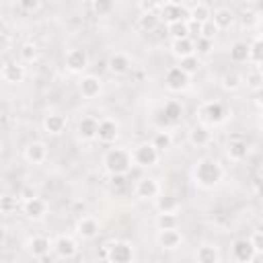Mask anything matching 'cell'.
I'll list each match as a JSON object with an SVG mask.
<instances>
[{
	"label": "cell",
	"mask_w": 263,
	"mask_h": 263,
	"mask_svg": "<svg viewBox=\"0 0 263 263\" xmlns=\"http://www.w3.org/2000/svg\"><path fill=\"white\" fill-rule=\"evenodd\" d=\"M18 55H21V60H23L25 64H33V62L39 58V47H37L33 41H25V43L21 45V49H18Z\"/></svg>",
	"instance_id": "obj_37"
},
{
	"label": "cell",
	"mask_w": 263,
	"mask_h": 263,
	"mask_svg": "<svg viewBox=\"0 0 263 263\" xmlns=\"http://www.w3.org/2000/svg\"><path fill=\"white\" fill-rule=\"evenodd\" d=\"M210 142H212V132H210L208 125L197 123V125L191 127V132H189V144L191 146L201 148V146H208Z\"/></svg>",
	"instance_id": "obj_25"
},
{
	"label": "cell",
	"mask_w": 263,
	"mask_h": 263,
	"mask_svg": "<svg viewBox=\"0 0 263 263\" xmlns=\"http://www.w3.org/2000/svg\"><path fill=\"white\" fill-rule=\"evenodd\" d=\"M245 82H247V86H249L253 92L261 90V86H263V76H261V70H259V68L249 70V72H247V76H245Z\"/></svg>",
	"instance_id": "obj_39"
},
{
	"label": "cell",
	"mask_w": 263,
	"mask_h": 263,
	"mask_svg": "<svg viewBox=\"0 0 263 263\" xmlns=\"http://www.w3.org/2000/svg\"><path fill=\"white\" fill-rule=\"evenodd\" d=\"M195 115H197L199 123H203L208 127H216V125H222L226 121L228 111L220 101H205L197 107Z\"/></svg>",
	"instance_id": "obj_3"
},
{
	"label": "cell",
	"mask_w": 263,
	"mask_h": 263,
	"mask_svg": "<svg viewBox=\"0 0 263 263\" xmlns=\"http://www.w3.org/2000/svg\"><path fill=\"white\" fill-rule=\"evenodd\" d=\"M166 31L173 39H181V37H189V29H187V21H177V23H168Z\"/></svg>",
	"instance_id": "obj_40"
},
{
	"label": "cell",
	"mask_w": 263,
	"mask_h": 263,
	"mask_svg": "<svg viewBox=\"0 0 263 263\" xmlns=\"http://www.w3.org/2000/svg\"><path fill=\"white\" fill-rule=\"evenodd\" d=\"M21 199H29V197H35V189H31V187H25L23 191H21V195H18Z\"/></svg>",
	"instance_id": "obj_51"
},
{
	"label": "cell",
	"mask_w": 263,
	"mask_h": 263,
	"mask_svg": "<svg viewBox=\"0 0 263 263\" xmlns=\"http://www.w3.org/2000/svg\"><path fill=\"white\" fill-rule=\"evenodd\" d=\"M47 154H49L47 144L41 142V140H33V142H29L25 146V158L31 164H43L47 160Z\"/></svg>",
	"instance_id": "obj_12"
},
{
	"label": "cell",
	"mask_w": 263,
	"mask_h": 263,
	"mask_svg": "<svg viewBox=\"0 0 263 263\" xmlns=\"http://www.w3.org/2000/svg\"><path fill=\"white\" fill-rule=\"evenodd\" d=\"M247 62H251L253 68H259L261 62H263V41H261L259 35L253 39V43H249V58H247Z\"/></svg>",
	"instance_id": "obj_32"
},
{
	"label": "cell",
	"mask_w": 263,
	"mask_h": 263,
	"mask_svg": "<svg viewBox=\"0 0 263 263\" xmlns=\"http://www.w3.org/2000/svg\"><path fill=\"white\" fill-rule=\"evenodd\" d=\"M214 51V39H208V37H195L193 39V53L197 58H205Z\"/></svg>",
	"instance_id": "obj_35"
},
{
	"label": "cell",
	"mask_w": 263,
	"mask_h": 263,
	"mask_svg": "<svg viewBox=\"0 0 263 263\" xmlns=\"http://www.w3.org/2000/svg\"><path fill=\"white\" fill-rule=\"evenodd\" d=\"M8 45H10L8 35H6V33H0V53H4V51L8 49Z\"/></svg>",
	"instance_id": "obj_50"
},
{
	"label": "cell",
	"mask_w": 263,
	"mask_h": 263,
	"mask_svg": "<svg viewBox=\"0 0 263 263\" xmlns=\"http://www.w3.org/2000/svg\"><path fill=\"white\" fill-rule=\"evenodd\" d=\"M25 66L21 64V62H6L4 66H2V70H0V76H2V80L4 82H8V84H18V82H23L25 80Z\"/></svg>",
	"instance_id": "obj_18"
},
{
	"label": "cell",
	"mask_w": 263,
	"mask_h": 263,
	"mask_svg": "<svg viewBox=\"0 0 263 263\" xmlns=\"http://www.w3.org/2000/svg\"><path fill=\"white\" fill-rule=\"evenodd\" d=\"M107 70L113 72V74H117V76L127 74V72L132 70V60H129V55H127V53H121V51L111 53L109 60H107Z\"/></svg>",
	"instance_id": "obj_20"
},
{
	"label": "cell",
	"mask_w": 263,
	"mask_h": 263,
	"mask_svg": "<svg viewBox=\"0 0 263 263\" xmlns=\"http://www.w3.org/2000/svg\"><path fill=\"white\" fill-rule=\"evenodd\" d=\"M187 29H189V35H193V37H199V31H201V23H197V21H187Z\"/></svg>",
	"instance_id": "obj_48"
},
{
	"label": "cell",
	"mask_w": 263,
	"mask_h": 263,
	"mask_svg": "<svg viewBox=\"0 0 263 263\" xmlns=\"http://www.w3.org/2000/svg\"><path fill=\"white\" fill-rule=\"evenodd\" d=\"M18 8L27 14H33L41 8V0H18Z\"/></svg>",
	"instance_id": "obj_44"
},
{
	"label": "cell",
	"mask_w": 263,
	"mask_h": 263,
	"mask_svg": "<svg viewBox=\"0 0 263 263\" xmlns=\"http://www.w3.org/2000/svg\"><path fill=\"white\" fill-rule=\"evenodd\" d=\"M23 214L29 220H41L47 214V203L43 199H39L37 195L29 197V199H23Z\"/></svg>",
	"instance_id": "obj_17"
},
{
	"label": "cell",
	"mask_w": 263,
	"mask_h": 263,
	"mask_svg": "<svg viewBox=\"0 0 263 263\" xmlns=\"http://www.w3.org/2000/svg\"><path fill=\"white\" fill-rule=\"evenodd\" d=\"M119 136V123L111 117H105L99 121V127H97V140L101 144H111L115 142Z\"/></svg>",
	"instance_id": "obj_10"
},
{
	"label": "cell",
	"mask_w": 263,
	"mask_h": 263,
	"mask_svg": "<svg viewBox=\"0 0 263 263\" xmlns=\"http://www.w3.org/2000/svg\"><path fill=\"white\" fill-rule=\"evenodd\" d=\"M228 53H230V60H232L234 64H242V62H247V58H249V43H245V41H234V43L230 45Z\"/></svg>",
	"instance_id": "obj_34"
},
{
	"label": "cell",
	"mask_w": 263,
	"mask_h": 263,
	"mask_svg": "<svg viewBox=\"0 0 263 263\" xmlns=\"http://www.w3.org/2000/svg\"><path fill=\"white\" fill-rule=\"evenodd\" d=\"M132 164V152L125 148H109L103 156V168L109 175H127Z\"/></svg>",
	"instance_id": "obj_2"
},
{
	"label": "cell",
	"mask_w": 263,
	"mask_h": 263,
	"mask_svg": "<svg viewBox=\"0 0 263 263\" xmlns=\"http://www.w3.org/2000/svg\"><path fill=\"white\" fill-rule=\"evenodd\" d=\"M220 84H222V88L224 90H238L242 84H245V76L240 74V72H234V70H228V72H224L222 74V78H220Z\"/></svg>",
	"instance_id": "obj_30"
},
{
	"label": "cell",
	"mask_w": 263,
	"mask_h": 263,
	"mask_svg": "<svg viewBox=\"0 0 263 263\" xmlns=\"http://www.w3.org/2000/svg\"><path fill=\"white\" fill-rule=\"evenodd\" d=\"M51 249L55 251V255L60 259H74L76 253H78V245L76 240L70 236V234H60L53 242H51Z\"/></svg>",
	"instance_id": "obj_9"
},
{
	"label": "cell",
	"mask_w": 263,
	"mask_h": 263,
	"mask_svg": "<svg viewBox=\"0 0 263 263\" xmlns=\"http://www.w3.org/2000/svg\"><path fill=\"white\" fill-rule=\"evenodd\" d=\"M191 175H193V183L197 187H201V189H214L224 179V168H222V164L216 158L203 156V158H199L195 162Z\"/></svg>",
	"instance_id": "obj_1"
},
{
	"label": "cell",
	"mask_w": 263,
	"mask_h": 263,
	"mask_svg": "<svg viewBox=\"0 0 263 263\" xmlns=\"http://www.w3.org/2000/svg\"><path fill=\"white\" fill-rule=\"evenodd\" d=\"M212 23L218 27V31L222 29H230L234 25V12L230 8H216L212 12Z\"/></svg>",
	"instance_id": "obj_28"
},
{
	"label": "cell",
	"mask_w": 263,
	"mask_h": 263,
	"mask_svg": "<svg viewBox=\"0 0 263 263\" xmlns=\"http://www.w3.org/2000/svg\"><path fill=\"white\" fill-rule=\"evenodd\" d=\"M199 66H201V60H199L195 53L185 55V58H181V60H179V68H181L183 72H187L189 76H191V74H195V72L199 70Z\"/></svg>",
	"instance_id": "obj_38"
},
{
	"label": "cell",
	"mask_w": 263,
	"mask_h": 263,
	"mask_svg": "<svg viewBox=\"0 0 263 263\" xmlns=\"http://www.w3.org/2000/svg\"><path fill=\"white\" fill-rule=\"evenodd\" d=\"M78 88H80V95H82V97H86V99H95V97L101 95L103 84H101V78H99V76H95V74H86V76H82Z\"/></svg>",
	"instance_id": "obj_22"
},
{
	"label": "cell",
	"mask_w": 263,
	"mask_h": 263,
	"mask_svg": "<svg viewBox=\"0 0 263 263\" xmlns=\"http://www.w3.org/2000/svg\"><path fill=\"white\" fill-rule=\"evenodd\" d=\"M105 257L111 263H129L134 261V245L127 240H111L105 245Z\"/></svg>",
	"instance_id": "obj_4"
},
{
	"label": "cell",
	"mask_w": 263,
	"mask_h": 263,
	"mask_svg": "<svg viewBox=\"0 0 263 263\" xmlns=\"http://www.w3.org/2000/svg\"><path fill=\"white\" fill-rule=\"evenodd\" d=\"M171 53L175 58H185V55H191L193 53V39L191 37H181V39H173L171 43Z\"/></svg>",
	"instance_id": "obj_29"
},
{
	"label": "cell",
	"mask_w": 263,
	"mask_h": 263,
	"mask_svg": "<svg viewBox=\"0 0 263 263\" xmlns=\"http://www.w3.org/2000/svg\"><path fill=\"white\" fill-rule=\"evenodd\" d=\"M66 68L70 72H74V74L84 72L88 68V53H86V49H80V47L70 49L66 53Z\"/></svg>",
	"instance_id": "obj_11"
},
{
	"label": "cell",
	"mask_w": 263,
	"mask_h": 263,
	"mask_svg": "<svg viewBox=\"0 0 263 263\" xmlns=\"http://www.w3.org/2000/svg\"><path fill=\"white\" fill-rule=\"evenodd\" d=\"M158 23H160V18H158L156 12H146V10H142V14L138 16V27H140L142 31H154V29L158 27Z\"/></svg>",
	"instance_id": "obj_36"
},
{
	"label": "cell",
	"mask_w": 263,
	"mask_h": 263,
	"mask_svg": "<svg viewBox=\"0 0 263 263\" xmlns=\"http://www.w3.org/2000/svg\"><path fill=\"white\" fill-rule=\"evenodd\" d=\"M156 242L160 249H166V251H175L181 247L183 242V234L177 230V228H166V230H158L156 234Z\"/></svg>",
	"instance_id": "obj_15"
},
{
	"label": "cell",
	"mask_w": 263,
	"mask_h": 263,
	"mask_svg": "<svg viewBox=\"0 0 263 263\" xmlns=\"http://www.w3.org/2000/svg\"><path fill=\"white\" fill-rule=\"evenodd\" d=\"M97 127H99V119L92 115H84L76 123V134L80 140L90 142V140H97Z\"/></svg>",
	"instance_id": "obj_14"
},
{
	"label": "cell",
	"mask_w": 263,
	"mask_h": 263,
	"mask_svg": "<svg viewBox=\"0 0 263 263\" xmlns=\"http://www.w3.org/2000/svg\"><path fill=\"white\" fill-rule=\"evenodd\" d=\"M158 18L168 23H177V21H187L189 18V10L183 4H171V2H162L158 6Z\"/></svg>",
	"instance_id": "obj_8"
},
{
	"label": "cell",
	"mask_w": 263,
	"mask_h": 263,
	"mask_svg": "<svg viewBox=\"0 0 263 263\" xmlns=\"http://www.w3.org/2000/svg\"><path fill=\"white\" fill-rule=\"evenodd\" d=\"M160 115H162V123L164 125H177L183 119V107H181L179 101H168V103H164Z\"/></svg>",
	"instance_id": "obj_23"
},
{
	"label": "cell",
	"mask_w": 263,
	"mask_h": 263,
	"mask_svg": "<svg viewBox=\"0 0 263 263\" xmlns=\"http://www.w3.org/2000/svg\"><path fill=\"white\" fill-rule=\"evenodd\" d=\"M164 2H171V4H183L185 0H164Z\"/></svg>",
	"instance_id": "obj_53"
},
{
	"label": "cell",
	"mask_w": 263,
	"mask_h": 263,
	"mask_svg": "<svg viewBox=\"0 0 263 263\" xmlns=\"http://www.w3.org/2000/svg\"><path fill=\"white\" fill-rule=\"evenodd\" d=\"M43 129L51 136H60L64 129H66V117L62 113H47L43 117Z\"/></svg>",
	"instance_id": "obj_26"
},
{
	"label": "cell",
	"mask_w": 263,
	"mask_h": 263,
	"mask_svg": "<svg viewBox=\"0 0 263 263\" xmlns=\"http://www.w3.org/2000/svg\"><path fill=\"white\" fill-rule=\"evenodd\" d=\"M115 8V0H92V12L97 16H107Z\"/></svg>",
	"instance_id": "obj_43"
},
{
	"label": "cell",
	"mask_w": 263,
	"mask_h": 263,
	"mask_svg": "<svg viewBox=\"0 0 263 263\" xmlns=\"http://www.w3.org/2000/svg\"><path fill=\"white\" fill-rule=\"evenodd\" d=\"M247 154H249V144H247L245 138L234 136V138L228 140V144H226V156H228L230 160L240 162V160L247 158Z\"/></svg>",
	"instance_id": "obj_16"
},
{
	"label": "cell",
	"mask_w": 263,
	"mask_h": 263,
	"mask_svg": "<svg viewBox=\"0 0 263 263\" xmlns=\"http://www.w3.org/2000/svg\"><path fill=\"white\" fill-rule=\"evenodd\" d=\"M154 2H156V4H158V6H160V4H162V2H164V0H154Z\"/></svg>",
	"instance_id": "obj_54"
},
{
	"label": "cell",
	"mask_w": 263,
	"mask_h": 263,
	"mask_svg": "<svg viewBox=\"0 0 263 263\" xmlns=\"http://www.w3.org/2000/svg\"><path fill=\"white\" fill-rule=\"evenodd\" d=\"M154 205L158 210V214H177L179 208H181V201L173 195V193H158L154 197Z\"/></svg>",
	"instance_id": "obj_24"
},
{
	"label": "cell",
	"mask_w": 263,
	"mask_h": 263,
	"mask_svg": "<svg viewBox=\"0 0 263 263\" xmlns=\"http://www.w3.org/2000/svg\"><path fill=\"white\" fill-rule=\"evenodd\" d=\"M259 18H257V14L255 12H245V16H242V25L245 27H249V25H253V23H257Z\"/></svg>",
	"instance_id": "obj_49"
},
{
	"label": "cell",
	"mask_w": 263,
	"mask_h": 263,
	"mask_svg": "<svg viewBox=\"0 0 263 263\" xmlns=\"http://www.w3.org/2000/svg\"><path fill=\"white\" fill-rule=\"evenodd\" d=\"M99 230H101V224L97 218L92 216H82L78 222H76V234L82 238V240H92L95 236H99Z\"/></svg>",
	"instance_id": "obj_13"
},
{
	"label": "cell",
	"mask_w": 263,
	"mask_h": 263,
	"mask_svg": "<svg viewBox=\"0 0 263 263\" xmlns=\"http://www.w3.org/2000/svg\"><path fill=\"white\" fill-rule=\"evenodd\" d=\"M249 240H251V245H253V249H255L257 253H263V232H261L259 228L249 236Z\"/></svg>",
	"instance_id": "obj_46"
},
{
	"label": "cell",
	"mask_w": 263,
	"mask_h": 263,
	"mask_svg": "<svg viewBox=\"0 0 263 263\" xmlns=\"http://www.w3.org/2000/svg\"><path fill=\"white\" fill-rule=\"evenodd\" d=\"M21 205V197L14 195H0V214H12Z\"/></svg>",
	"instance_id": "obj_42"
},
{
	"label": "cell",
	"mask_w": 263,
	"mask_h": 263,
	"mask_svg": "<svg viewBox=\"0 0 263 263\" xmlns=\"http://www.w3.org/2000/svg\"><path fill=\"white\" fill-rule=\"evenodd\" d=\"M230 253H232V259L238 261V263H253V261H259L261 255H263V253H257L253 249V245H251L249 238H236L232 242Z\"/></svg>",
	"instance_id": "obj_7"
},
{
	"label": "cell",
	"mask_w": 263,
	"mask_h": 263,
	"mask_svg": "<svg viewBox=\"0 0 263 263\" xmlns=\"http://www.w3.org/2000/svg\"><path fill=\"white\" fill-rule=\"evenodd\" d=\"M4 240H6V228H4L2 224H0V245H2Z\"/></svg>",
	"instance_id": "obj_52"
},
{
	"label": "cell",
	"mask_w": 263,
	"mask_h": 263,
	"mask_svg": "<svg viewBox=\"0 0 263 263\" xmlns=\"http://www.w3.org/2000/svg\"><path fill=\"white\" fill-rule=\"evenodd\" d=\"M49 249H51L49 238H47V236H41V234L29 238V242H27V251H29V255H33L35 259H45V257L49 255Z\"/></svg>",
	"instance_id": "obj_21"
},
{
	"label": "cell",
	"mask_w": 263,
	"mask_h": 263,
	"mask_svg": "<svg viewBox=\"0 0 263 263\" xmlns=\"http://www.w3.org/2000/svg\"><path fill=\"white\" fill-rule=\"evenodd\" d=\"M189 84H191V76L187 72H183L179 66H173V68L166 70V74H164V86H166V90H171V92H183V90L189 88Z\"/></svg>",
	"instance_id": "obj_6"
},
{
	"label": "cell",
	"mask_w": 263,
	"mask_h": 263,
	"mask_svg": "<svg viewBox=\"0 0 263 263\" xmlns=\"http://www.w3.org/2000/svg\"><path fill=\"white\" fill-rule=\"evenodd\" d=\"M199 35H201V37H208V39H214V37L218 35V27L212 23V18L205 21V23H201V31H199Z\"/></svg>",
	"instance_id": "obj_45"
},
{
	"label": "cell",
	"mask_w": 263,
	"mask_h": 263,
	"mask_svg": "<svg viewBox=\"0 0 263 263\" xmlns=\"http://www.w3.org/2000/svg\"><path fill=\"white\" fill-rule=\"evenodd\" d=\"M160 193V185L154 177H142L136 183V197L140 199H154Z\"/></svg>",
	"instance_id": "obj_19"
},
{
	"label": "cell",
	"mask_w": 263,
	"mask_h": 263,
	"mask_svg": "<svg viewBox=\"0 0 263 263\" xmlns=\"http://www.w3.org/2000/svg\"><path fill=\"white\" fill-rule=\"evenodd\" d=\"M220 259H222V255L216 245H201L195 251V261H199V263H218Z\"/></svg>",
	"instance_id": "obj_27"
},
{
	"label": "cell",
	"mask_w": 263,
	"mask_h": 263,
	"mask_svg": "<svg viewBox=\"0 0 263 263\" xmlns=\"http://www.w3.org/2000/svg\"><path fill=\"white\" fill-rule=\"evenodd\" d=\"M158 158H160V152L152 146V142H142V144H138V146L134 148V152H132V160H134V164L140 166V168H150V166H154V164L158 162Z\"/></svg>",
	"instance_id": "obj_5"
},
{
	"label": "cell",
	"mask_w": 263,
	"mask_h": 263,
	"mask_svg": "<svg viewBox=\"0 0 263 263\" xmlns=\"http://www.w3.org/2000/svg\"><path fill=\"white\" fill-rule=\"evenodd\" d=\"M125 183H127V175H111V185H113L115 189L125 187Z\"/></svg>",
	"instance_id": "obj_47"
},
{
	"label": "cell",
	"mask_w": 263,
	"mask_h": 263,
	"mask_svg": "<svg viewBox=\"0 0 263 263\" xmlns=\"http://www.w3.org/2000/svg\"><path fill=\"white\" fill-rule=\"evenodd\" d=\"M187 10H189V18H187V21L205 23V21L212 18V8H210L208 4H203V2H197V4H193V6L187 8Z\"/></svg>",
	"instance_id": "obj_31"
},
{
	"label": "cell",
	"mask_w": 263,
	"mask_h": 263,
	"mask_svg": "<svg viewBox=\"0 0 263 263\" xmlns=\"http://www.w3.org/2000/svg\"><path fill=\"white\" fill-rule=\"evenodd\" d=\"M152 146L158 150V152H166L171 146H173V134L168 132V129H160V132H156L154 136H152Z\"/></svg>",
	"instance_id": "obj_33"
},
{
	"label": "cell",
	"mask_w": 263,
	"mask_h": 263,
	"mask_svg": "<svg viewBox=\"0 0 263 263\" xmlns=\"http://www.w3.org/2000/svg\"><path fill=\"white\" fill-rule=\"evenodd\" d=\"M156 228H158V230L179 228V216H177V214H158V218H156Z\"/></svg>",
	"instance_id": "obj_41"
}]
</instances>
